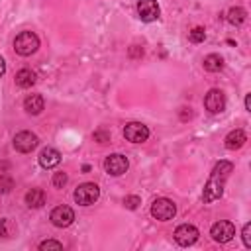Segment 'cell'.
<instances>
[{
  "instance_id": "6da1fadb",
  "label": "cell",
  "mask_w": 251,
  "mask_h": 251,
  "mask_svg": "<svg viewBox=\"0 0 251 251\" xmlns=\"http://www.w3.org/2000/svg\"><path fill=\"white\" fill-rule=\"evenodd\" d=\"M231 171H233V165L229 161H218L214 165V169L210 173V178L204 184V192H202V202L204 204H210V202L222 198L226 180L229 178V173Z\"/></svg>"
},
{
  "instance_id": "7a4b0ae2",
  "label": "cell",
  "mask_w": 251,
  "mask_h": 251,
  "mask_svg": "<svg viewBox=\"0 0 251 251\" xmlns=\"http://www.w3.org/2000/svg\"><path fill=\"white\" fill-rule=\"evenodd\" d=\"M14 49L22 57H29L39 49V37L33 31H22L14 39Z\"/></svg>"
},
{
  "instance_id": "3957f363",
  "label": "cell",
  "mask_w": 251,
  "mask_h": 251,
  "mask_svg": "<svg viewBox=\"0 0 251 251\" xmlns=\"http://www.w3.org/2000/svg\"><path fill=\"white\" fill-rule=\"evenodd\" d=\"M98 196H100V188H98L94 182H82L80 186H76V190H75V194H73L75 202L80 204V206H90V204H94V202L98 200Z\"/></svg>"
},
{
  "instance_id": "277c9868",
  "label": "cell",
  "mask_w": 251,
  "mask_h": 251,
  "mask_svg": "<svg viewBox=\"0 0 251 251\" xmlns=\"http://www.w3.org/2000/svg\"><path fill=\"white\" fill-rule=\"evenodd\" d=\"M176 214V206L173 200L169 198H157L153 204H151V216L155 220H161V222H167V220H173Z\"/></svg>"
},
{
  "instance_id": "5b68a950",
  "label": "cell",
  "mask_w": 251,
  "mask_h": 251,
  "mask_svg": "<svg viewBox=\"0 0 251 251\" xmlns=\"http://www.w3.org/2000/svg\"><path fill=\"white\" fill-rule=\"evenodd\" d=\"M210 235H212V239L218 241V243H227V241H231L233 235H235V226H233L231 222H227V220H220V222H216V224L210 227Z\"/></svg>"
},
{
  "instance_id": "8992f818",
  "label": "cell",
  "mask_w": 251,
  "mask_h": 251,
  "mask_svg": "<svg viewBox=\"0 0 251 251\" xmlns=\"http://www.w3.org/2000/svg\"><path fill=\"white\" fill-rule=\"evenodd\" d=\"M127 167H129L127 157L122 155V153H112V155H108V157L104 159V171H106L108 175H112V176L124 175V173L127 171Z\"/></svg>"
},
{
  "instance_id": "52a82bcc",
  "label": "cell",
  "mask_w": 251,
  "mask_h": 251,
  "mask_svg": "<svg viewBox=\"0 0 251 251\" xmlns=\"http://www.w3.org/2000/svg\"><path fill=\"white\" fill-rule=\"evenodd\" d=\"M204 108H206L210 114H220V112H224V108H226V94H224L220 88L208 90L206 96H204Z\"/></svg>"
},
{
  "instance_id": "ba28073f",
  "label": "cell",
  "mask_w": 251,
  "mask_h": 251,
  "mask_svg": "<svg viewBox=\"0 0 251 251\" xmlns=\"http://www.w3.org/2000/svg\"><path fill=\"white\" fill-rule=\"evenodd\" d=\"M124 137L131 143H143L149 137V127L143 126L141 122H129L124 127Z\"/></svg>"
},
{
  "instance_id": "9c48e42d",
  "label": "cell",
  "mask_w": 251,
  "mask_h": 251,
  "mask_svg": "<svg viewBox=\"0 0 251 251\" xmlns=\"http://www.w3.org/2000/svg\"><path fill=\"white\" fill-rule=\"evenodd\" d=\"M37 143H39V139L31 131H20L14 135V149L20 153H31L37 147Z\"/></svg>"
},
{
  "instance_id": "30bf717a",
  "label": "cell",
  "mask_w": 251,
  "mask_h": 251,
  "mask_svg": "<svg viewBox=\"0 0 251 251\" xmlns=\"http://www.w3.org/2000/svg\"><path fill=\"white\" fill-rule=\"evenodd\" d=\"M51 224L53 226H57V227H69L73 222H75V212H73V208H69V206H57V208H53L51 210Z\"/></svg>"
},
{
  "instance_id": "8fae6325",
  "label": "cell",
  "mask_w": 251,
  "mask_h": 251,
  "mask_svg": "<svg viewBox=\"0 0 251 251\" xmlns=\"http://www.w3.org/2000/svg\"><path fill=\"white\" fill-rule=\"evenodd\" d=\"M198 229L192 226V224H180L176 229H175V241L182 247H188L192 245L196 239H198Z\"/></svg>"
},
{
  "instance_id": "7c38bea8",
  "label": "cell",
  "mask_w": 251,
  "mask_h": 251,
  "mask_svg": "<svg viewBox=\"0 0 251 251\" xmlns=\"http://www.w3.org/2000/svg\"><path fill=\"white\" fill-rule=\"evenodd\" d=\"M137 14L143 22H155L161 14L157 0H137Z\"/></svg>"
},
{
  "instance_id": "4fadbf2b",
  "label": "cell",
  "mask_w": 251,
  "mask_h": 251,
  "mask_svg": "<svg viewBox=\"0 0 251 251\" xmlns=\"http://www.w3.org/2000/svg\"><path fill=\"white\" fill-rule=\"evenodd\" d=\"M59 163H61V153H59L57 149H53V147L41 149V153H39V165H41L43 169H53V167H57Z\"/></svg>"
},
{
  "instance_id": "5bb4252c",
  "label": "cell",
  "mask_w": 251,
  "mask_h": 251,
  "mask_svg": "<svg viewBox=\"0 0 251 251\" xmlns=\"http://www.w3.org/2000/svg\"><path fill=\"white\" fill-rule=\"evenodd\" d=\"M43 108H45V100H43L41 94H29V96L24 100V110H25L27 114H31V116L41 114Z\"/></svg>"
},
{
  "instance_id": "9a60e30c",
  "label": "cell",
  "mask_w": 251,
  "mask_h": 251,
  "mask_svg": "<svg viewBox=\"0 0 251 251\" xmlns=\"http://www.w3.org/2000/svg\"><path fill=\"white\" fill-rule=\"evenodd\" d=\"M245 141H247V135H245L243 129H233V131H229V133L226 135V147L231 149V151L243 147Z\"/></svg>"
},
{
  "instance_id": "2e32d148",
  "label": "cell",
  "mask_w": 251,
  "mask_h": 251,
  "mask_svg": "<svg viewBox=\"0 0 251 251\" xmlns=\"http://www.w3.org/2000/svg\"><path fill=\"white\" fill-rule=\"evenodd\" d=\"M25 204L29 208H41L45 204V192L41 188H31L25 192Z\"/></svg>"
},
{
  "instance_id": "e0dca14e",
  "label": "cell",
  "mask_w": 251,
  "mask_h": 251,
  "mask_svg": "<svg viewBox=\"0 0 251 251\" xmlns=\"http://www.w3.org/2000/svg\"><path fill=\"white\" fill-rule=\"evenodd\" d=\"M16 84L20 88H29L35 84V73L29 71V69H22L16 73Z\"/></svg>"
},
{
  "instance_id": "ac0fdd59",
  "label": "cell",
  "mask_w": 251,
  "mask_h": 251,
  "mask_svg": "<svg viewBox=\"0 0 251 251\" xmlns=\"http://www.w3.org/2000/svg\"><path fill=\"white\" fill-rule=\"evenodd\" d=\"M204 69L208 71V73H218V71H222L224 69V59L218 55V53H210V55H206L204 57Z\"/></svg>"
},
{
  "instance_id": "d6986e66",
  "label": "cell",
  "mask_w": 251,
  "mask_h": 251,
  "mask_svg": "<svg viewBox=\"0 0 251 251\" xmlns=\"http://www.w3.org/2000/svg\"><path fill=\"white\" fill-rule=\"evenodd\" d=\"M245 20H247V12L243 8H239V6H235V8H231L227 12V22L231 25H241Z\"/></svg>"
},
{
  "instance_id": "ffe728a7",
  "label": "cell",
  "mask_w": 251,
  "mask_h": 251,
  "mask_svg": "<svg viewBox=\"0 0 251 251\" xmlns=\"http://www.w3.org/2000/svg\"><path fill=\"white\" fill-rule=\"evenodd\" d=\"M14 231H16V226L12 224V220L2 218V220H0V235H2V237H12Z\"/></svg>"
},
{
  "instance_id": "44dd1931",
  "label": "cell",
  "mask_w": 251,
  "mask_h": 251,
  "mask_svg": "<svg viewBox=\"0 0 251 251\" xmlns=\"http://www.w3.org/2000/svg\"><path fill=\"white\" fill-rule=\"evenodd\" d=\"M188 39L192 41V43H200V41H204L206 39V29L204 27H192L190 29V33H188Z\"/></svg>"
},
{
  "instance_id": "7402d4cb",
  "label": "cell",
  "mask_w": 251,
  "mask_h": 251,
  "mask_svg": "<svg viewBox=\"0 0 251 251\" xmlns=\"http://www.w3.org/2000/svg\"><path fill=\"white\" fill-rule=\"evenodd\" d=\"M14 188V178L6 173L0 175V192H10Z\"/></svg>"
},
{
  "instance_id": "603a6c76",
  "label": "cell",
  "mask_w": 251,
  "mask_h": 251,
  "mask_svg": "<svg viewBox=\"0 0 251 251\" xmlns=\"http://www.w3.org/2000/svg\"><path fill=\"white\" fill-rule=\"evenodd\" d=\"M39 249H41V251H47V249L61 251V249H63V243H61V241H55V239H45V241L39 243Z\"/></svg>"
},
{
  "instance_id": "cb8c5ba5",
  "label": "cell",
  "mask_w": 251,
  "mask_h": 251,
  "mask_svg": "<svg viewBox=\"0 0 251 251\" xmlns=\"http://www.w3.org/2000/svg\"><path fill=\"white\" fill-rule=\"evenodd\" d=\"M67 180H69L67 173H55V175H53V186H55V188H63V186L67 184Z\"/></svg>"
},
{
  "instance_id": "d4e9b609",
  "label": "cell",
  "mask_w": 251,
  "mask_h": 251,
  "mask_svg": "<svg viewBox=\"0 0 251 251\" xmlns=\"http://www.w3.org/2000/svg\"><path fill=\"white\" fill-rule=\"evenodd\" d=\"M139 204H141V198H139V196H133V194H131V196H126V198H124V206H126L127 210H135Z\"/></svg>"
},
{
  "instance_id": "484cf974",
  "label": "cell",
  "mask_w": 251,
  "mask_h": 251,
  "mask_svg": "<svg viewBox=\"0 0 251 251\" xmlns=\"http://www.w3.org/2000/svg\"><path fill=\"white\" fill-rule=\"evenodd\" d=\"M241 237H243V245H245L247 249H251V224H249V222L243 226V229H241Z\"/></svg>"
},
{
  "instance_id": "4316f807",
  "label": "cell",
  "mask_w": 251,
  "mask_h": 251,
  "mask_svg": "<svg viewBox=\"0 0 251 251\" xmlns=\"http://www.w3.org/2000/svg\"><path fill=\"white\" fill-rule=\"evenodd\" d=\"M94 141H98V143H106V141H110V135L106 133V131H94Z\"/></svg>"
},
{
  "instance_id": "83f0119b",
  "label": "cell",
  "mask_w": 251,
  "mask_h": 251,
  "mask_svg": "<svg viewBox=\"0 0 251 251\" xmlns=\"http://www.w3.org/2000/svg\"><path fill=\"white\" fill-rule=\"evenodd\" d=\"M143 55V49L139 45H131L129 47V57H141Z\"/></svg>"
},
{
  "instance_id": "f1b7e54d",
  "label": "cell",
  "mask_w": 251,
  "mask_h": 251,
  "mask_svg": "<svg viewBox=\"0 0 251 251\" xmlns=\"http://www.w3.org/2000/svg\"><path fill=\"white\" fill-rule=\"evenodd\" d=\"M190 116H192V112H190V108H182L180 110V120H190Z\"/></svg>"
},
{
  "instance_id": "f546056e",
  "label": "cell",
  "mask_w": 251,
  "mask_h": 251,
  "mask_svg": "<svg viewBox=\"0 0 251 251\" xmlns=\"http://www.w3.org/2000/svg\"><path fill=\"white\" fill-rule=\"evenodd\" d=\"M4 73H6V61L0 57V76H4Z\"/></svg>"
},
{
  "instance_id": "4dcf8cb0",
  "label": "cell",
  "mask_w": 251,
  "mask_h": 251,
  "mask_svg": "<svg viewBox=\"0 0 251 251\" xmlns=\"http://www.w3.org/2000/svg\"><path fill=\"white\" fill-rule=\"evenodd\" d=\"M245 110H251V96H245Z\"/></svg>"
}]
</instances>
